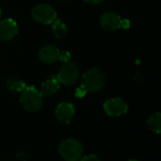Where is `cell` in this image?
I'll return each mask as SVG.
<instances>
[{
	"label": "cell",
	"mask_w": 161,
	"mask_h": 161,
	"mask_svg": "<svg viewBox=\"0 0 161 161\" xmlns=\"http://www.w3.org/2000/svg\"><path fill=\"white\" fill-rule=\"evenodd\" d=\"M128 161H139V160H137V159H130V160H128Z\"/></svg>",
	"instance_id": "20"
},
{
	"label": "cell",
	"mask_w": 161,
	"mask_h": 161,
	"mask_svg": "<svg viewBox=\"0 0 161 161\" xmlns=\"http://www.w3.org/2000/svg\"><path fill=\"white\" fill-rule=\"evenodd\" d=\"M18 33L17 23L13 19H5L0 22V41L8 42Z\"/></svg>",
	"instance_id": "7"
},
{
	"label": "cell",
	"mask_w": 161,
	"mask_h": 161,
	"mask_svg": "<svg viewBox=\"0 0 161 161\" xmlns=\"http://www.w3.org/2000/svg\"><path fill=\"white\" fill-rule=\"evenodd\" d=\"M70 58H71V54L69 52L64 51V52L60 53V58H59L60 60H62L64 62H67V61H69Z\"/></svg>",
	"instance_id": "17"
},
{
	"label": "cell",
	"mask_w": 161,
	"mask_h": 161,
	"mask_svg": "<svg viewBox=\"0 0 161 161\" xmlns=\"http://www.w3.org/2000/svg\"><path fill=\"white\" fill-rule=\"evenodd\" d=\"M62 1H66V0H62Z\"/></svg>",
	"instance_id": "22"
},
{
	"label": "cell",
	"mask_w": 161,
	"mask_h": 161,
	"mask_svg": "<svg viewBox=\"0 0 161 161\" xmlns=\"http://www.w3.org/2000/svg\"><path fill=\"white\" fill-rule=\"evenodd\" d=\"M130 25V23L127 19H122L121 21V27H124V28H128Z\"/></svg>",
	"instance_id": "18"
},
{
	"label": "cell",
	"mask_w": 161,
	"mask_h": 161,
	"mask_svg": "<svg viewBox=\"0 0 161 161\" xmlns=\"http://www.w3.org/2000/svg\"><path fill=\"white\" fill-rule=\"evenodd\" d=\"M1 15H2V12H1V9H0V18H1Z\"/></svg>",
	"instance_id": "21"
},
{
	"label": "cell",
	"mask_w": 161,
	"mask_h": 161,
	"mask_svg": "<svg viewBox=\"0 0 161 161\" xmlns=\"http://www.w3.org/2000/svg\"><path fill=\"white\" fill-rule=\"evenodd\" d=\"M75 96L76 97H78V98H82V97H84L86 94H87V91L82 87V86H80L79 88H77L76 90H75Z\"/></svg>",
	"instance_id": "15"
},
{
	"label": "cell",
	"mask_w": 161,
	"mask_h": 161,
	"mask_svg": "<svg viewBox=\"0 0 161 161\" xmlns=\"http://www.w3.org/2000/svg\"><path fill=\"white\" fill-rule=\"evenodd\" d=\"M106 78L104 73L96 67L90 68L82 75L81 86L87 92H97L105 86Z\"/></svg>",
	"instance_id": "1"
},
{
	"label": "cell",
	"mask_w": 161,
	"mask_h": 161,
	"mask_svg": "<svg viewBox=\"0 0 161 161\" xmlns=\"http://www.w3.org/2000/svg\"><path fill=\"white\" fill-rule=\"evenodd\" d=\"M59 89V82L56 75H51L42 85L40 92L42 96H51L55 94Z\"/></svg>",
	"instance_id": "11"
},
{
	"label": "cell",
	"mask_w": 161,
	"mask_h": 161,
	"mask_svg": "<svg viewBox=\"0 0 161 161\" xmlns=\"http://www.w3.org/2000/svg\"><path fill=\"white\" fill-rule=\"evenodd\" d=\"M147 125L149 128L156 132L157 134H159L161 131V114L159 112H156L149 116L147 120Z\"/></svg>",
	"instance_id": "14"
},
{
	"label": "cell",
	"mask_w": 161,
	"mask_h": 161,
	"mask_svg": "<svg viewBox=\"0 0 161 161\" xmlns=\"http://www.w3.org/2000/svg\"><path fill=\"white\" fill-rule=\"evenodd\" d=\"M127 109L128 107L126 103L119 97L110 98L107 100L104 104L105 112L111 117H118L124 115L127 112Z\"/></svg>",
	"instance_id": "6"
},
{
	"label": "cell",
	"mask_w": 161,
	"mask_h": 161,
	"mask_svg": "<svg viewBox=\"0 0 161 161\" xmlns=\"http://www.w3.org/2000/svg\"><path fill=\"white\" fill-rule=\"evenodd\" d=\"M84 1L87 2V3H89V4H99L103 0H84Z\"/></svg>",
	"instance_id": "19"
},
{
	"label": "cell",
	"mask_w": 161,
	"mask_h": 161,
	"mask_svg": "<svg viewBox=\"0 0 161 161\" xmlns=\"http://www.w3.org/2000/svg\"><path fill=\"white\" fill-rule=\"evenodd\" d=\"M56 75L59 84H63L66 86L73 85L78 79L79 68L75 62L67 61L61 66V68L59 69L58 73Z\"/></svg>",
	"instance_id": "4"
},
{
	"label": "cell",
	"mask_w": 161,
	"mask_h": 161,
	"mask_svg": "<svg viewBox=\"0 0 161 161\" xmlns=\"http://www.w3.org/2000/svg\"><path fill=\"white\" fill-rule=\"evenodd\" d=\"M61 51L51 44L42 46L39 51V58L44 63H54L60 58Z\"/></svg>",
	"instance_id": "9"
},
{
	"label": "cell",
	"mask_w": 161,
	"mask_h": 161,
	"mask_svg": "<svg viewBox=\"0 0 161 161\" xmlns=\"http://www.w3.org/2000/svg\"><path fill=\"white\" fill-rule=\"evenodd\" d=\"M122 18L115 12H106L100 18V25L105 30L113 31L121 27Z\"/></svg>",
	"instance_id": "10"
},
{
	"label": "cell",
	"mask_w": 161,
	"mask_h": 161,
	"mask_svg": "<svg viewBox=\"0 0 161 161\" xmlns=\"http://www.w3.org/2000/svg\"><path fill=\"white\" fill-rule=\"evenodd\" d=\"M20 101L22 107L29 112L39 111L42 107V95L33 86L26 87L22 92Z\"/></svg>",
	"instance_id": "2"
},
{
	"label": "cell",
	"mask_w": 161,
	"mask_h": 161,
	"mask_svg": "<svg viewBox=\"0 0 161 161\" xmlns=\"http://www.w3.org/2000/svg\"><path fill=\"white\" fill-rule=\"evenodd\" d=\"M31 16L38 23L50 25L57 19V11L48 4H40L33 8Z\"/></svg>",
	"instance_id": "5"
},
{
	"label": "cell",
	"mask_w": 161,
	"mask_h": 161,
	"mask_svg": "<svg viewBox=\"0 0 161 161\" xmlns=\"http://www.w3.org/2000/svg\"><path fill=\"white\" fill-rule=\"evenodd\" d=\"M52 24H53L52 25V32H53V35L55 36V38H57V39L64 38L67 33L66 25L62 21L57 20V19Z\"/></svg>",
	"instance_id": "13"
},
{
	"label": "cell",
	"mask_w": 161,
	"mask_h": 161,
	"mask_svg": "<svg viewBox=\"0 0 161 161\" xmlns=\"http://www.w3.org/2000/svg\"><path fill=\"white\" fill-rule=\"evenodd\" d=\"M81 161H100V159L95 155H87L83 158H81Z\"/></svg>",
	"instance_id": "16"
},
{
	"label": "cell",
	"mask_w": 161,
	"mask_h": 161,
	"mask_svg": "<svg viewBox=\"0 0 161 161\" xmlns=\"http://www.w3.org/2000/svg\"><path fill=\"white\" fill-rule=\"evenodd\" d=\"M56 118L57 120L60 123V124H63V125H68L75 113V107L73 104L71 103H60L57 108H56Z\"/></svg>",
	"instance_id": "8"
},
{
	"label": "cell",
	"mask_w": 161,
	"mask_h": 161,
	"mask_svg": "<svg viewBox=\"0 0 161 161\" xmlns=\"http://www.w3.org/2000/svg\"><path fill=\"white\" fill-rule=\"evenodd\" d=\"M7 86L12 92H22L26 88L25 81L18 77H8L7 80Z\"/></svg>",
	"instance_id": "12"
},
{
	"label": "cell",
	"mask_w": 161,
	"mask_h": 161,
	"mask_svg": "<svg viewBox=\"0 0 161 161\" xmlns=\"http://www.w3.org/2000/svg\"><path fill=\"white\" fill-rule=\"evenodd\" d=\"M58 151L60 156L66 161H78L81 159L83 155L82 144L75 139L63 141L58 147Z\"/></svg>",
	"instance_id": "3"
}]
</instances>
